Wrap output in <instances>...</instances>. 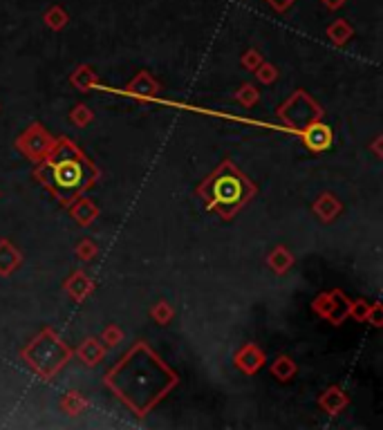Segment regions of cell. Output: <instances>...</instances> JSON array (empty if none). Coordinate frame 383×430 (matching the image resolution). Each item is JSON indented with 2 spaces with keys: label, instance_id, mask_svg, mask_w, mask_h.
<instances>
[{
  "label": "cell",
  "instance_id": "2",
  "mask_svg": "<svg viewBox=\"0 0 383 430\" xmlns=\"http://www.w3.org/2000/svg\"><path fill=\"white\" fill-rule=\"evenodd\" d=\"M247 195L249 184L229 166L220 170L217 175H213L202 186V197L206 199V204L222 213H231L235 206L244 202Z\"/></svg>",
  "mask_w": 383,
  "mask_h": 430
},
{
  "label": "cell",
  "instance_id": "1",
  "mask_svg": "<svg viewBox=\"0 0 383 430\" xmlns=\"http://www.w3.org/2000/svg\"><path fill=\"white\" fill-rule=\"evenodd\" d=\"M41 173L47 179L50 188L61 199H65V202L74 199L94 177L92 166L70 146V143H63L61 148H56L54 155L45 161Z\"/></svg>",
  "mask_w": 383,
  "mask_h": 430
}]
</instances>
